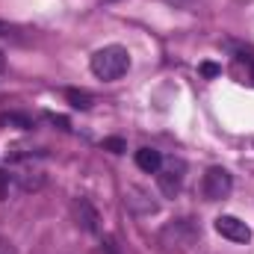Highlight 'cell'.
Masks as SVG:
<instances>
[{"instance_id":"cell-1","label":"cell","mask_w":254,"mask_h":254,"mask_svg":"<svg viewBox=\"0 0 254 254\" xmlns=\"http://www.w3.org/2000/svg\"><path fill=\"white\" fill-rule=\"evenodd\" d=\"M127 68H130V54H127L122 45L101 48L92 57V74L98 80H119V77L127 74Z\"/></svg>"},{"instance_id":"cell-2","label":"cell","mask_w":254,"mask_h":254,"mask_svg":"<svg viewBox=\"0 0 254 254\" xmlns=\"http://www.w3.org/2000/svg\"><path fill=\"white\" fill-rule=\"evenodd\" d=\"M201 190H204V198H207V201H222V198H228L231 190H234V178H231L228 169L213 166V169H207Z\"/></svg>"},{"instance_id":"cell-3","label":"cell","mask_w":254,"mask_h":254,"mask_svg":"<svg viewBox=\"0 0 254 254\" xmlns=\"http://www.w3.org/2000/svg\"><path fill=\"white\" fill-rule=\"evenodd\" d=\"M195 237H198V231L192 228L190 219L172 222V225H166V228L160 231V243H163L166 249H184V246H190Z\"/></svg>"},{"instance_id":"cell-4","label":"cell","mask_w":254,"mask_h":254,"mask_svg":"<svg viewBox=\"0 0 254 254\" xmlns=\"http://www.w3.org/2000/svg\"><path fill=\"white\" fill-rule=\"evenodd\" d=\"M216 231L225 240H231V243H249L252 240V228L243 219H237V216H219L216 219Z\"/></svg>"},{"instance_id":"cell-5","label":"cell","mask_w":254,"mask_h":254,"mask_svg":"<svg viewBox=\"0 0 254 254\" xmlns=\"http://www.w3.org/2000/svg\"><path fill=\"white\" fill-rule=\"evenodd\" d=\"M181 172H184V166H181V163H178V166L172 163L169 169H160V172H157V181H160L163 195H169V198H175V195H178V190H181V178H184Z\"/></svg>"},{"instance_id":"cell-6","label":"cell","mask_w":254,"mask_h":254,"mask_svg":"<svg viewBox=\"0 0 254 254\" xmlns=\"http://www.w3.org/2000/svg\"><path fill=\"white\" fill-rule=\"evenodd\" d=\"M136 166H139L142 172H148V175H157V172L163 169V154L154 151V148H139V151H136Z\"/></svg>"},{"instance_id":"cell-7","label":"cell","mask_w":254,"mask_h":254,"mask_svg":"<svg viewBox=\"0 0 254 254\" xmlns=\"http://www.w3.org/2000/svg\"><path fill=\"white\" fill-rule=\"evenodd\" d=\"M74 213H77V222H80L86 231H98V213H95V207H92L86 198H77V201H74Z\"/></svg>"},{"instance_id":"cell-8","label":"cell","mask_w":254,"mask_h":254,"mask_svg":"<svg viewBox=\"0 0 254 254\" xmlns=\"http://www.w3.org/2000/svg\"><path fill=\"white\" fill-rule=\"evenodd\" d=\"M65 98H68V104H71L74 110H92V104H95V98H92L89 92H83V89H68Z\"/></svg>"},{"instance_id":"cell-9","label":"cell","mask_w":254,"mask_h":254,"mask_svg":"<svg viewBox=\"0 0 254 254\" xmlns=\"http://www.w3.org/2000/svg\"><path fill=\"white\" fill-rule=\"evenodd\" d=\"M0 125L18 127V130H33V119L21 116V113H0Z\"/></svg>"},{"instance_id":"cell-10","label":"cell","mask_w":254,"mask_h":254,"mask_svg":"<svg viewBox=\"0 0 254 254\" xmlns=\"http://www.w3.org/2000/svg\"><path fill=\"white\" fill-rule=\"evenodd\" d=\"M101 148H104V151H110V154H125L127 142L122 139V136H107V139L101 142Z\"/></svg>"},{"instance_id":"cell-11","label":"cell","mask_w":254,"mask_h":254,"mask_svg":"<svg viewBox=\"0 0 254 254\" xmlns=\"http://www.w3.org/2000/svg\"><path fill=\"white\" fill-rule=\"evenodd\" d=\"M9 184H12V175L0 169V198H9Z\"/></svg>"},{"instance_id":"cell-12","label":"cell","mask_w":254,"mask_h":254,"mask_svg":"<svg viewBox=\"0 0 254 254\" xmlns=\"http://www.w3.org/2000/svg\"><path fill=\"white\" fill-rule=\"evenodd\" d=\"M201 74H204V77H219L222 68H219L216 63H201Z\"/></svg>"},{"instance_id":"cell-13","label":"cell","mask_w":254,"mask_h":254,"mask_svg":"<svg viewBox=\"0 0 254 254\" xmlns=\"http://www.w3.org/2000/svg\"><path fill=\"white\" fill-rule=\"evenodd\" d=\"M15 33H18V27H12V24L0 21V36H15Z\"/></svg>"},{"instance_id":"cell-14","label":"cell","mask_w":254,"mask_h":254,"mask_svg":"<svg viewBox=\"0 0 254 254\" xmlns=\"http://www.w3.org/2000/svg\"><path fill=\"white\" fill-rule=\"evenodd\" d=\"M51 122H54V125L60 127V130H68V127H71V125H68V119H65V116H51Z\"/></svg>"},{"instance_id":"cell-15","label":"cell","mask_w":254,"mask_h":254,"mask_svg":"<svg viewBox=\"0 0 254 254\" xmlns=\"http://www.w3.org/2000/svg\"><path fill=\"white\" fill-rule=\"evenodd\" d=\"M0 254H12V249H9V243H3V240H0Z\"/></svg>"},{"instance_id":"cell-16","label":"cell","mask_w":254,"mask_h":254,"mask_svg":"<svg viewBox=\"0 0 254 254\" xmlns=\"http://www.w3.org/2000/svg\"><path fill=\"white\" fill-rule=\"evenodd\" d=\"M166 3H172V6H190V0H166Z\"/></svg>"},{"instance_id":"cell-17","label":"cell","mask_w":254,"mask_h":254,"mask_svg":"<svg viewBox=\"0 0 254 254\" xmlns=\"http://www.w3.org/2000/svg\"><path fill=\"white\" fill-rule=\"evenodd\" d=\"M249 77H252V83H254V60H249Z\"/></svg>"},{"instance_id":"cell-18","label":"cell","mask_w":254,"mask_h":254,"mask_svg":"<svg viewBox=\"0 0 254 254\" xmlns=\"http://www.w3.org/2000/svg\"><path fill=\"white\" fill-rule=\"evenodd\" d=\"M3 68H6V60H3V54H0V71H3Z\"/></svg>"}]
</instances>
